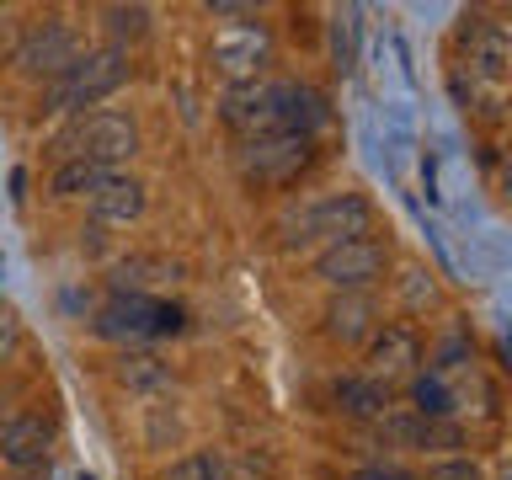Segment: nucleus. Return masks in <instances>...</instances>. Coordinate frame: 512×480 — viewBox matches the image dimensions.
<instances>
[{
	"instance_id": "obj_1",
	"label": "nucleus",
	"mask_w": 512,
	"mask_h": 480,
	"mask_svg": "<svg viewBox=\"0 0 512 480\" xmlns=\"http://www.w3.org/2000/svg\"><path fill=\"white\" fill-rule=\"evenodd\" d=\"M219 118L235 139H267V134H304L315 139V128L326 123V96L304 80H246V86H224Z\"/></svg>"
},
{
	"instance_id": "obj_2",
	"label": "nucleus",
	"mask_w": 512,
	"mask_h": 480,
	"mask_svg": "<svg viewBox=\"0 0 512 480\" xmlns=\"http://www.w3.org/2000/svg\"><path fill=\"white\" fill-rule=\"evenodd\" d=\"M128 86V54L123 48H86L70 70L59 80H48V96H43V112H86L96 102H107L112 91Z\"/></svg>"
},
{
	"instance_id": "obj_3",
	"label": "nucleus",
	"mask_w": 512,
	"mask_h": 480,
	"mask_svg": "<svg viewBox=\"0 0 512 480\" xmlns=\"http://www.w3.org/2000/svg\"><path fill=\"white\" fill-rule=\"evenodd\" d=\"M288 246H342V240H363L374 235V203L363 192H326V198L304 203L294 219H288Z\"/></svg>"
},
{
	"instance_id": "obj_4",
	"label": "nucleus",
	"mask_w": 512,
	"mask_h": 480,
	"mask_svg": "<svg viewBox=\"0 0 512 480\" xmlns=\"http://www.w3.org/2000/svg\"><path fill=\"white\" fill-rule=\"evenodd\" d=\"M91 331L102 336V342H123L128 352H134L139 342L182 331V310H176V304H160L150 294H112L102 310H96Z\"/></svg>"
},
{
	"instance_id": "obj_5",
	"label": "nucleus",
	"mask_w": 512,
	"mask_h": 480,
	"mask_svg": "<svg viewBox=\"0 0 512 480\" xmlns=\"http://www.w3.org/2000/svg\"><path fill=\"white\" fill-rule=\"evenodd\" d=\"M384 272H390V246L374 235L363 240H342V246L315 251V278L331 288V294H368Z\"/></svg>"
},
{
	"instance_id": "obj_6",
	"label": "nucleus",
	"mask_w": 512,
	"mask_h": 480,
	"mask_svg": "<svg viewBox=\"0 0 512 480\" xmlns=\"http://www.w3.org/2000/svg\"><path fill=\"white\" fill-rule=\"evenodd\" d=\"M134 150H139L134 118H128V112H112V107L86 112V118L70 128V139H64V160H91V166H102V171H112Z\"/></svg>"
},
{
	"instance_id": "obj_7",
	"label": "nucleus",
	"mask_w": 512,
	"mask_h": 480,
	"mask_svg": "<svg viewBox=\"0 0 512 480\" xmlns=\"http://www.w3.org/2000/svg\"><path fill=\"white\" fill-rule=\"evenodd\" d=\"M310 160H315V139L267 134V139H251L240 150V176L251 187H288V182H299V171H310Z\"/></svg>"
},
{
	"instance_id": "obj_8",
	"label": "nucleus",
	"mask_w": 512,
	"mask_h": 480,
	"mask_svg": "<svg viewBox=\"0 0 512 480\" xmlns=\"http://www.w3.org/2000/svg\"><path fill=\"white\" fill-rule=\"evenodd\" d=\"M80 54H86V48H80V32L70 22H59V16H48V22H32L22 32V43H16V70L27 80H59Z\"/></svg>"
},
{
	"instance_id": "obj_9",
	"label": "nucleus",
	"mask_w": 512,
	"mask_h": 480,
	"mask_svg": "<svg viewBox=\"0 0 512 480\" xmlns=\"http://www.w3.org/2000/svg\"><path fill=\"white\" fill-rule=\"evenodd\" d=\"M208 59H214V70L230 80V86H246V80H262V75H267L272 38H267L262 22H230V27L214 32Z\"/></svg>"
},
{
	"instance_id": "obj_10",
	"label": "nucleus",
	"mask_w": 512,
	"mask_h": 480,
	"mask_svg": "<svg viewBox=\"0 0 512 480\" xmlns=\"http://www.w3.org/2000/svg\"><path fill=\"white\" fill-rule=\"evenodd\" d=\"M368 379H379L384 390L400 379H416L422 374V336H416V326H406V320H390V326H379L374 336H368Z\"/></svg>"
},
{
	"instance_id": "obj_11",
	"label": "nucleus",
	"mask_w": 512,
	"mask_h": 480,
	"mask_svg": "<svg viewBox=\"0 0 512 480\" xmlns=\"http://www.w3.org/2000/svg\"><path fill=\"white\" fill-rule=\"evenodd\" d=\"M48 448H54V427L43 422V416H11V422H0V464H11V470H48Z\"/></svg>"
},
{
	"instance_id": "obj_12",
	"label": "nucleus",
	"mask_w": 512,
	"mask_h": 480,
	"mask_svg": "<svg viewBox=\"0 0 512 480\" xmlns=\"http://www.w3.org/2000/svg\"><path fill=\"white\" fill-rule=\"evenodd\" d=\"M374 331H379V304H374V294H336V299L326 304V336H331V342L358 347V342H368Z\"/></svg>"
},
{
	"instance_id": "obj_13",
	"label": "nucleus",
	"mask_w": 512,
	"mask_h": 480,
	"mask_svg": "<svg viewBox=\"0 0 512 480\" xmlns=\"http://www.w3.org/2000/svg\"><path fill=\"white\" fill-rule=\"evenodd\" d=\"M464 54H470V75L491 80V86H502L507 80V64H512V38L502 22H475L464 32Z\"/></svg>"
},
{
	"instance_id": "obj_14",
	"label": "nucleus",
	"mask_w": 512,
	"mask_h": 480,
	"mask_svg": "<svg viewBox=\"0 0 512 480\" xmlns=\"http://www.w3.org/2000/svg\"><path fill=\"white\" fill-rule=\"evenodd\" d=\"M144 203H150V198H144V182H139V176L112 171L107 182L91 192V219H96V224H118V230H123V224H134V219L144 214Z\"/></svg>"
},
{
	"instance_id": "obj_15",
	"label": "nucleus",
	"mask_w": 512,
	"mask_h": 480,
	"mask_svg": "<svg viewBox=\"0 0 512 480\" xmlns=\"http://www.w3.org/2000/svg\"><path fill=\"white\" fill-rule=\"evenodd\" d=\"M336 406H342V416H352V422H379V416L395 406V395L368 374H347V379H336Z\"/></svg>"
},
{
	"instance_id": "obj_16",
	"label": "nucleus",
	"mask_w": 512,
	"mask_h": 480,
	"mask_svg": "<svg viewBox=\"0 0 512 480\" xmlns=\"http://www.w3.org/2000/svg\"><path fill=\"white\" fill-rule=\"evenodd\" d=\"M107 176H112V171L91 166V160H64V166L48 176V192H54V198H91V192L102 187Z\"/></svg>"
},
{
	"instance_id": "obj_17",
	"label": "nucleus",
	"mask_w": 512,
	"mask_h": 480,
	"mask_svg": "<svg viewBox=\"0 0 512 480\" xmlns=\"http://www.w3.org/2000/svg\"><path fill=\"white\" fill-rule=\"evenodd\" d=\"M112 379L123 384V390H160V384L171 379V368L155 358V352H123L118 368H112Z\"/></svg>"
},
{
	"instance_id": "obj_18",
	"label": "nucleus",
	"mask_w": 512,
	"mask_h": 480,
	"mask_svg": "<svg viewBox=\"0 0 512 480\" xmlns=\"http://www.w3.org/2000/svg\"><path fill=\"white\" fill-rule=\"evenodd\" d=\"M102 32L112 38V48H123V38L139 43L150 32V6H102Z\"/></svg>"
},
{
	"instance_id": "obj_19",
	"label": "nucleus",
	"mask_w": 512,
	"mask_h": 480,
	"mask_svg": "<svg viewBox=\"0 0 512 480\" xmlns=\"http://www.w3.org/2000/svg\"><path fill=\"white\" fill-rule=\"evenodd\" d=\"M166 480H230V464H224L219 448H192L166 470Z\"/></svg>"
},
{
	"instance_id": "obj_20",
	"label": "nucleus",
	"mask_w": 512,
	"mask_h": 480,
	"mask_svg": "<svg viewBox=\"0 0 512 480\" xmlns=\"http://www.w3.org/2000/svg\"><path fill=\"white\" fill-rule=\"evenodd\" d=\"M374 427H379V438L390 443V448H411V454H416V438H422V416H416L411 406H390Z\"/></svg>"
},
{
	"instance_id": "obj_21",
	"label": "nucleus",
	"mask_w": 512,
	"mask_h": 480,
	"mask_svg": "<svg viewBox=\"0 0 512 480\" xmlns=\"http://www.w3.org/2000/svg\"><path fill=\"white\" fill-rule=\"evenodd\" d=\"M411 411L416 416H448L454 411V390L438 374H416L411 379Z\"/></svg>"
},
{
	"instance_id": "obj_22",
	"label": "nucleus",
	"mask_w": 512,
	"mask_h": 480,
	"mask_svg": "<svg viewBox=\"0 0 512 480\" xmlns=\"http://www.w3.org/2000/svg\"><path fill=\"white\" fill-rule=\"evenodd\" d=\"M427 480H486V470H480L470 454H448L427 470Z\"/></svg>"
},
{
	"instance_id": "obj_23",
	"label": "nucleus",
	"mask_w": 512,
	"mask_h": 480,
	"mask_svg": "<svg viewBox=\"0 0 512 480\" xmlns=\"http://www.w3.org/2000/svg\"><path fill=\"white\" fill-rule=\"evenodd\" d=\"M16 342H22V315H16V304L0 299V363L16 352Z\"/></svg>"
},
{
	"instance_id": "obj_24",
	"label": "nucleus",
	"mask_w": 512,
	"mask_h": 480,
	"mask_svg": "<svg viewBox=\"0 0 512 480\" xmlns=\"http://www.w3.org/2000/svg\"><path fill=\"white\" fill-rule=\"evenodd\" d=\"M352 480H422V475H411L406 464L374 459V464H358V470H352Z\"/></svg>"
},
{
	"instance_id": "obj_25",
	"label": "nucleus",
	"mask_w": 512,
	"mask_h": 480,
	"mask_svg": "<svg viewBox=\"0 0 512 480\" xmlns=\"http://www.w3.org/2000/svg\"><path fill=\"white\" fill-rule=\"evenodd\" d=\"M331 54H336V70H352V22L347 16H336V27H331Z\"/></svg>"
},
{
	"instance_id": "obj_26",
	"label": "nucleus",
	"mask_w": 512,
	"mask_h": 480,
	"mask_svg": "<svg viewBox=\"0 0 512 480\" xmlns=\"http://www.w3.org/2000/svg\"><path fill=\"white\" fill-rule=\"evenodd\" d=\"M400 288H406V304H432V283H427V272H422V267H411Z\"/></svg>"
}]
</instances>
